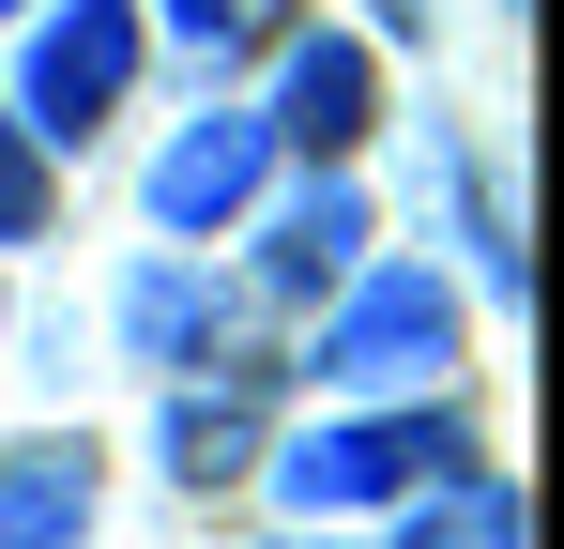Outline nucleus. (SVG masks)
I'll list each match as a JSON object with an SVG mask.
<instances>
[{
    "mask_svg": "<svg viewBox=\"0 0 564 549\" xmlns=\"http://www.w3.org/2000/svg\"><path fill=\"white\" fill-rule=\"evenodd\" d=\"M260 443V412H245V397H169V428H153V458H169V473H229V458Z\"/></svg>",
    "mask_w": 564,
    "mask_h": 549,
    "instance_id": "8",
    "label": "nucleus"
},
{
    "mask_svg": "<svg viewBox=\"0 0 564 549\" xmlns=\"http://www.w3.org/2000/svg\"><path fill=\"white\" fill-rule=\"evenodd\" d=\"M260 169H275V122H260V107H214L198 138L153 153V214H169V229H229V214L260 198Z\"/></svg>",
    "mask_w": 564,
    "mask_h": 549,
    "instance_id": "4",
    "label": "nucleus"
},
{
    "mask_svg": "<svg viewBox=\"0 0 564 549\" xmlns=\"http://www.w3.org/2000/svg\"><path fill=\"white\" fill-rule=\"evenodd\" d=\"M122 336H138V352H153V366H184L198 336H214V305H198L184 274H138V305H122Z\"/></svg>",
    "mask_w": 564,
    "mask_h": 549,
    "instance_id": "9",
    "label": "nucleus"
},
{
    "mask_svg": "<svg viewBox=\"0 0 564 549\" xmlns=\"http://www.w3.org/2000/svg\"><path fill=\"white\" fill-rule=\"evenodd\" d=\"M367 260V198L351 183H305L275 214V245H260V290H321V274H351Z\"/></svg>",
    "mask_w": 564,
    "mask_h": 549,
    "instance_id": "7",
    "label": "nucleus"
},
{
    "mask_svg": "<svg viewBox=\"0 0 564 549\" xmlns=\"http://www.w3.org/2000/svg\"><path fill=\"white\" fill-rule=\"evenodd\" d=\"M122 77H138V15H122V0H62V15L31 31L15 122H31V138H93L107 107H122Z\"/></svg>",
    "mask_w": 564,
    "mask_h": 549,
    "instance_id": "2",
    "label": "nucleus"
},
{
    "mask_svg": "<svg viewBox=\"0 0 564 549\" xmlns=\"http://www.w3.org/2000/svg\"><path fill=\"white\" fill-rule=\"evenodd\" d=\"M0 15H15V0H0Z\"/></svg>",
    "mask_w": 564,
    "mask_h": 549,
    "instance_id": "13",
    "label": "nucleus"
},
{
    "mask_svg": "<svg viewBox=\"0 0 564 549\" xmlns=\"http://www.w3.org/2000/svg\"><path fill=\"white\" fill-rule=\"evenodd\" d=\"M367 15H381V31H412V15H427V0H367Z\"/></svg>",
    "mask_w": 564,
    "mask_h": 549,
    "instance_id": "12",
    "label": "nucleus"
},
{
    "mask_svg": "<svg viewBox=\"0 0 564 549\" xmlns=\"http://www.w3.org/2000/svg\"><path fill=\"white\" fill-rule=\"evenodd\" d=\"M427 366H458V290L443 274H367L321 321V381H427Z\"/></svg>",
    "mask_w": 564,
    "mask_h": 549,
    "instance_id": "3",
    "label": "nucleus"
},
{
    "mask_svg": "<svg viewBox=\"0 0 564 549\" xmlns=\"http://www.w3.org/2000/svg\"><path fill=\"white\" fill-rule=\"evenodd\" d=\"M458 428L443 412H367V428H305L275 443V504L290 519H351V504H397V488H443Z\"/></svg>",
    "mask_w": 564,
    "mask_h": 549,
    "instance_id": "1",
    "label": "nucleus"
},
{
    "mask_svg": "<svg viewBox=\"0 0 564 549\" xmlns=\"http://www.w3.org/2000/svg\"><path fill=\"white\" fill-rule=\"evenodd\" d=\"M46 229V153H31V122L0 107V245H31Z\"/></svg>",
    "mask_w": 564,
    "mask_h": 549,
    "instance_id": "10",
    "label": "nucleus"
},
{
    "mask_svg": "<svg viewBox=\"0 0 564 549\" xmlns=\"http://www.w3.org/2000/svg\"><path fill=\"white\" fill-rule=\"evenodd\" d=\"M367 107H381V77H367V46H351V31H305V46H290V62H275V107H260V122H275L290 153H321V169H336V153L367 138Z\"/></svg>",
    "mask_w": 564,
    "mask_h": 549,
    "instance_id": "5",
    "label": "nucleus"
},
{
    "mask_svg": "<svg viewBox=\"0 0 564 549\" xmlns=\"http://www.w3.org/2000/svg\"><path fill=\"white\" fill-rule=\"evenodd\" d=\"M169 31H184V46H245V31H260V0H169Z\"/></svg>",
    "mask_w": 564,
    "mask_h": 549,
    "instance_id": "11",
    "label": "nucleus"
},
{
    "mask_svg": "<svg viewBox=\"0 0 564 549\" xmlns=\"http://www.w3.org/2000/svg\"><path fill=\"white\" fill-rule=\"evenodd\" d=\"M93 535V443H0V549Z\"/></svg>",
    "mask_w": 564,
    "mask_h": 549,
    "instance_id": "6",
    "label": "nucleus"
}]
</instances>
